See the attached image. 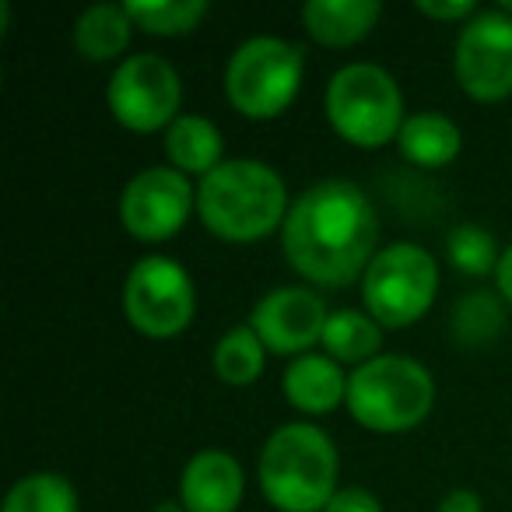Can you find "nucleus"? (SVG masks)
Wrapping results in <instances>:
<instances>
[{"mask_svg": "<svg viewBox=\"0 0 512 512\" xmlns=\"http://www.w3.org/2000/svg\"><path fill=\"white\" fill-rule=\"evenodd\" d=\"M379 214L351 179H320L295 197L281 225L288 264L306 281L341 288L365 278L379 253Z\"/></svg>", "mask_w": 512, "mask_h": 512, "instance_id": "1", "label": "nucleus"}, {"mask_svg": "<svg viewBox=\"0 0 512 512\" xmlns=\"http://www.w3.org/2000/svg\"><path fill=\"white\" fill-rule=\"evenodd\" d=\"M288 186L260 158H225L197 183V214L204 228L228 242H256L288 218Z\"/></svg>", "mask_w": 512, "mask_h": 512, "instance_id": "2", "label": "nucleus"}, {"mask_svg": "<svg viewBox=\"0 0 512 512\" xmlns=\"http://www.w3.org/2000/svg\"><path fill=\"white\" fill-rule=\"evenodd\" d=\"M341 456L313 421H292L271 432L260 449V491L278 512H323L337 495Z\"/></svg>", "mask_w": 512, "mask_h": 512, "instance_id": "3", "label": "nucleus"}, {"mask_svg": "<svg viewBox=\"0 0 512 512\" xmlns=\"http://www.w3.org/2000/svg\"><path fill=\"white\" fill-rule=\"evenodd\" d=\"M432 404L435 379L411 355H376L348 376V411L369 432H411L428 418Z\"/></svg>", "mask_w": 512, "mask_h": 512, "instance_id": "4", "label": "nucleus"}, {"mask_svg": "<svg viewBox=\"0 0 512 512\" xmlns=\"http://www.w3.org/2000/svg\"><path fill=\"white\" fill-rule=\"evenodd\" d=\"M330 127L337 137L365 151L397 141L404 127V95L386 67L379 64H348L330 78L323 95Z\"/></svg>", "mask_w": 512, "mask_h": 512, "instance_id": "5", "label": "nucleus"}, {"mask_svg": "<svg viewBox=\"0 0 512 512\" xmlns=\"http://www.w3.org/2000/svg\"><path fill=\"white\" fill-rule=\"evenodd\" d=\"M306 78L302 46L281 36H253L235 46L225 67V95L249 120H274L295 102Z\"/></svg>", "mask_w": 512, "mask_h": 512, "instance_id": "6", "label": "nucleus"}, {"mask_svg": "<svg viewBox=\"0 0 512 512\" xmlns=\"http://www.w3.org/2000/svg\"><path fill=\"white\" fill-rule=\"evenodd\" d=\"M439 295V264L418 242H390L372 256L362 278L365 313L379 327H411Z\"/></svg>", "mask_w": 512, "mask_h": 512, "instance_id": "7", "label": "nucleus"}, {"mask_svg": "<svg viewBox=\"0 0 512 512\" xmlns=\"http://www.w3.org/2000/svg\"><path fill=\"white\" fill-rule=\"evenodd\" d=\"M123 313L137 334L169 341L183 334L197 313L193 278L172 256H141L123 281Z\"/></svg>", "mask_w": 512, "mask_h": 512, "instance_id": "8", "label": "nucleus"}, {"mask_svg": "<svg viewBox=\"0 0 512 512\" xmlns=\"http://www.w3.org/2000/svg\"><path fill=\"white\" fill-rule=\"evenodd\" d=\"M106 102L120 127L134 134H155V130H169L176 116H183L179 113L183 81L162 53H134L116 64Z\"/></svg>", "mask_w": 512, "mask_h": 512, "instance_id": "9", "label": "nucleus"}, {"mask_svg": "<svg viewBox=\"0 0 512 512\" xmlns=\"http://www.w3.org/2000/svg\"><path fill=\"white\" fill-rule=\"evenodd\" d=\"M193 207H197V190L190 176L172 165L141 169L120 193V221L141 242H165L179 235Z\"/></svg>", "mask_w": 512, "mask_h": 512, "instance_id": "10", "label": "nucleus"}, {"mask_svg": "<svg viewBox=\"0 0 512 512\" xmlns=\"http://www.w3.org/2000/svg\"><path fill=\"white\" fill-rule=\"evenodd\" d=\"M453 71L460 88L477 102L512 95V15L502 8L477 11L456 36Z\"/></svg>", "mask_w": 512, "mask_h": 512, "instance_id": "11", "label": "nucleus"}, {"mask_svg": "<svg viewBox=\"0 0 512 512\" xmlns=\"http://www.w3.org/2000/svg\"><path fill=\"white\" fill-rule=\"evenodd\" d=\"M330 309L309 288H274L256 302L249 327L264 341L271 355H309L313 344H323Z\"/></svg>", "mask_w": 512, "mask_h": 512, "instance_id": "12", "label": "nucleus"}, {"mask_svg": "<svg viewBox=\"0 0 512 512\" xmlns=\"http://www.w3.org/2000/svg\"><path fill=\"white\" fill-rule=\"evenodd\" d=\"M246 495L242 463L225 449H200L179 477V502L186 512H235Z\"/></svg>", "mask_w": 512, "mask_h": 512, "instance_id": "13", "label": "nucleus"}, {"mask_svg": "<svg viewBox=\"0 0 512 512\" xmlns=\"http://www.w3.org/2000/svg\"><path fill=\"white\" fill-rule=\"evenodd\" d=\"M288 404L302 414H330L334 407L348 404V376L330 355H299L281 376Z\"/></svg>", "mask_w": 512, "mask_h": 512, "instance_id": "14", "label": "nucleus"}, {"mask_svg": "<svg viewBox=\"0 0 512 512\" xmlns=\"http://www.w3.org/2000/svg\"><path fill=\"white\" fill-rule=\"evenodd\" d=\"M383 4L379 0H306L299 11L302 29L320 46H355L376 29Z\"/></svg>", "mask_w": 512, "mask_h": 512, "instance_id": "15", "label": "nucleus"}, {"mask_svg": "<svg viewBox=\"0 0 512 512\" xmlns=\"http://www.w3.org/2000/svg\"><path fill=\"white\" fill-rule=\"evenodd\" d=\"M165 155L169 165L179 169L183 176H200L214 172L225 162V137H221L218 123H211L200 113H183L176 116L169 130H165Z\"/></svg>", "mask_w": 512, "mask_h": 512, "instance_id": "16", "label": "nucleus"}, {"mask_svg": "<svg viewBox=\"0 0 512 512\" xmlns=\"http://www.w3.org/2000/svg\"><path fill=\"white\" fill-rule=\"evenodd\" d=\"M134 29L127 4H92L74 18V50L92 64H106L127 53Z\"/></svg>", "mask_w": 512, "mask_h": 512, "instance_id": "17", "label": "nucleus"}, {"mask_svg": "<svg viewBox=\"0 0 512 512\" xmlns=\"http://www.w3.org/2000/svg\"><path fill=\"white\" fill-rule=\"evenodd\" d=\"M397 148H400V155L411 165H418V169H442V165H449L460 155L463 137H460V127H456L446 113L425 109V113H414L404 120Z\"/></svg>", "mask_w": 512, "mask_h": 512, "instance_id": "18", "label": "nucleus"}, {"mask_svg": "<svg viewBox=\"0 0 512 512\" xmlns=\"http://www.w3.org/2000/svg\"><path fill=\"white\" fill-rule=\"evenodd\" d=\"M379 344H383V327L372 320L369 313H358V309H337L330 313L327 330H323V351H327L334 362L344 365H365L379 355Z\"/></svg>", "mask_w": 512, "mask_h": 512, "instance_id": "19", "label": "nucleus"}, {"mask_svg": "<svg viewBox=\"0 0 512 512\" xmlns=\"http://www.w3.org/2000/svg\"><path fill=\"white\" fill-rule=\"evenodd\" d=\"M264 362H267V348L249 323L225 330L211 355L214 376L228 386H249L253 379H260L264 376Z\"/></svg>", "mask_w": 512, "mask_h": 512, "instance_id": "20", "label": "nucleus"}, {"mask_svg": "<svg viewBox=\"0 0 512 512\" xmlns=\"http://www.w3.org/2000/svg\"><path fill=\"white\" fill-rule=\"evenodd\" d=\"M0 512H81L78 491L57 470H36L11 484Z\"/></svg>", "mask_w": 512, "mask_h": 512, "instance_id": "21", "label": "nucleus"}, {"mask_svg": "<svg viewBox=\"0 0 512 512\" xmlns=\"http://www.w3.org/2000/svg\"><path fill=\"white\" fill-rule=\"evenodd\" d=\"M134 25L148 36H186L207 18V0H127Z\"/></svg>", "mask_w": 512, "mask_h": 512, "instance_id": "22", "label": "nucleus"}, {"mask_svg": "<svg viewBox=\"0 0 512 512\" xmlns=\"http://www.w3.org/2000/svg\"><path fill=\"white\" fill-rule=\"evenodd\" d=\"M446 253H449V264L460 274H467V278L495 274L498 260H502V249H498L495 235L484 225H474V221H463V225H456L449 232Z\"/></svg>", "mask_w": 512, "mask_h": 512, "instance_id": "23", "label": "nucleus"}, {"mask_svg": "<svg viewBox=\"0 0 512 512\" xmlns=\"http://www.w3.org/2000/svg\"><path fill=\"white\" fill-rule=\"evenodd\" d=\"M502 302L488 292L467 295L453 313V330L463 344H491L505 327Z\"/></svg>", "mask_w": 512, "mask_h": 512, "instance_id": "24", "label": "nucleus"}, {"mask_svg": "<svg viewBox=\"0 0 512 512\" xmlns=\"http://www.w3.org/2000/svg\"><path fill=\"white\" fill-rule=\"evenodd\" d=\"M414 8H418L425 18H435V22H463L467 25L470 18L477 15V4H470V0H418Z\"/></svg>", "mask_w": 512, "mask_h": 512, "instance_id": "25", "label": "nucleus"}, {"mask_svg": "<svg viewBox=\"0 0 512 512\" xmlns=\"http://www.w3.org/2000/svg\"><path fill=\"white\" fill-rule=\"evenodd\" d=\"M323 512H383V502L365 488H341Z\"/></svg>", "mask_w": 512, "mask_h": 512, "instance_id": "26", "label": "nucleus"}, {"mask_svg": "<svg viewBox=\"0 0 512 512\" xmlns=\"http://www.w3.org/2000/svg\"><path fill=\"white\" fill-rule=\"evenodd\" d=\"M435 512H484V502L477 491L470 488H453L449 495H442L439 509Z\"/></svg>", "mask_w": 512, "mask_h": 512, "instance_id": "27", "label": "nucleus"}, {"mask_svg": "<svg viewBox=\"0 0 512 512\" xmlns=\"http://www.w3.org/2000/svg\"><path fill=\"white\" fill-rule=\"evenodd\" d=\"M495 285H498V295H502L505 306H512V246H505L502 260H498Z\"/></svg>", "mask_w": 512, "mask_h": 512, "instance_id": "28", "label": "nucleus"}, {"mask_svg": "<svg viewBox=\"0 0 512 512\" xmlns=\"http://www.w3.org/2000/svg\"><path fill=\"white\" fill-rule=\"evenodd\" d=\"M155 512H186V505L183 502H158Z\"/></svg>", "mask_w": 512, "mask_h": 512, "instance_id": "29", "label": "nucleus"}]
</instances>
